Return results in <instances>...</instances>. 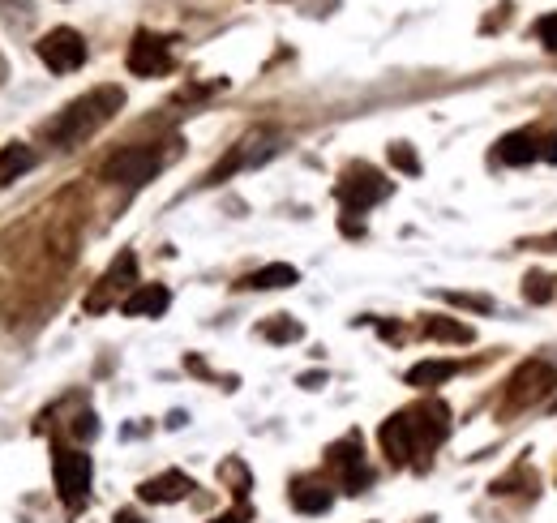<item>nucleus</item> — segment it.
<instances>
[{"label":"nucleus","mask_w":557,"mask_h":523,"mask_svg":"<svg viewBox=\"0 0 557 523\" xmlns=\"http://www.w3.org/2000/svg\"><path fill=\"white\" fill-rule=\"evenodd\" d=\"M168 305H172V292L163 288V283H146V288H133L125 301H120V313H125V318H159Z\"/></svg>","instance_id":"9d476101"},{"label":"nucleus","mask_w":557,"mask_h":523,"mask_svg":"<svg viewBox=\"0 0 557 523\" xmlns=\"http://www.w3.org/2000/svg\"><path fill=\"white\" fill-rule=\"evenodd\" d=\"M120 108H125V91H120V86H95L90 95L65 103V108L43 125V133H48V142H56V146H78L90 133H99L108 125Z\"/></svg>","instance_id":"f257e3e1"},{"label":"nucleus","mask_w":557,"mask_h":523,"mask_svg":"<svg viewBox=\"0 0 557 523\" xmlns=\"http://www.w3.org/2000/svg\"><path fill=\"white\" fill-rule=\"evenodd\" d=\"M425 335L429 339H446V343H472V326H463L455 318H429Z\"/></svg>","instance_id":"6ab92c4d"},{"label":"nucleus","mask_w":557,"mask_h":523,"mask_svg":"<svg viewBox=\"0 0 557 523\" xmlns=\"http://www.w3.org/2000/svg\"><path fill=\"white\" fill-rule=\"evenodd\" d=\"M446 301L450 305H463V309H476V313H489L493 309L489 296H468V292H446Z\"/></svg>","instance_id":"5701e85b"},{"label":"nucleus","mask_w":557,"mask_h":523,"mask_svg":"<svg viewBox=\"0 0 557 523\" xmlns=\"http://www.w3.org/2000/svg\"><path fill=\"white\" fill-rule=\"evenodd\" d=\"M498 159L506 163V168H528V163L540 159V142L532 129H515L506 133V138L498 142Z\"/></svg>","instance_id":"f8f14e48"},{"label":"nucleus","mask_w":557,"mask_h":523,"mask_svg":"<svg viewBox=\"0 0 557 523\" xmlns=\"http://www.w3.org/2000/svg\"><path fill=\"white\" fill-rule=\"evenodd\" d=\"M189 489H193V481L185 472H163V476H150V481L138 489V498L142 502H180Z\"/></svg>","instance_id":"ddd939ff"},{"label":"nucleus","mask_w":557,"mask_h":523,"mask_svg":"<svg viewBox=\"0 0 557 523\" xmlns=\"http://www.w3.org/2000/svg\"><path fill=\"white\" fill-rule=\"evenodd\" d=\"M133 271H138V262H133V253H120V258L112 262V271L103 275L99 292L86 301V309H103V305H108V292H120V288H125V283H133Z\"/></svg>","instance_id":"4468645a"},{"label":"nucleus","mask_w":557,"mask_h":523,"mask_svg":"<svg viewBox=\"0 0 557 523\" xmlns=\"http://www.w3.org/2000/svg\"><path fill=\"white\" fill-rule=\"evenodd\" d=\"M326 459H330V468H339V472H343V481H348L352 493L369 485V468H365V455H360V438H356V433H352V438H343V442L330 446Z\"/></svg>","instance_id":"1a4fd4ad"},{"label":"nucleus","mask_w":557,"mask_h":523,"mask_svg":"<svg viewBox=\"0 0 557 523\" xmlns=\"http://www.w3.org/2000/svg\"><path fill=\"white\" fill-rule=\"evenodd\" d=\"M116 523H142V519L133 515V511H120V515H116Z\"/></svg>","instance_id":"cd10ccee"},{"label":"nucleus","mask_w":557,"mask_h":523,"mask_svg":"<svg viewBox=\"0 0 557 523\" xmlns=\"http://www.w3.org/2000/svg\"><path fill=\"white\" fill-rule=\"evenodd\" d=\"M30 168H35V151H30V146L13 142V146L0 151V181H18V176L30 172Z\"/></svg>","instance_id":"a211bd4d"},{"label":"nucleus","mask_w":557,"mask_h":523,"mask_svg":"<svg viewBox=\"0 0 557 523\" xmlns=\"http://www.w3.org/2000/svg\"><path fill=\"white\" fill-rule=\"evenodd\" d=\"M73 429H78L82 438H95V429H99V425H95V416H78V425H73Z\"/></svg>","instance_id":"393cba45"},{"label":"nucleus","mask_w":557,"mask_h":523,"mask_svg":"<svg viewBox=\"0 0 557 523\" xmlns=\"http://www.w3.org/2000/svg\"><path fill=\"white\" fill-rule=\"evenodd\" d=\"M378 442H382V451L390 455V463H408L416 455V429H412V416L408 412H395L390 421L378 429Z\"/></svg>","instance_id":"6e6552de"},{"label":"nucleus","mask_w":557,"mask_h":523,"mask_svg":"<svg viewBox=\"0 0 557 523\" xmlns=\"http://www.w3.org/2000/svg\"><path fill=\"white\" fill-rule=\"evenodd\" d=\"M523 296H528V301H536V305H545L549 296H553L549 279L545 275H528V279H523Z\"/></svg>","instance_id":"4be33fe9"},{"label":"nucleus","mask_w":557,"mask_h":523,"mask_svg":"<svg viewBox=\"0 0 557 523\" xmlns=\"http://www.w3.org/2000/svg\"><path fill=\"white\" fill-rule=\"evenodd\" d=\"M262 335H266L270 343H292V339H300V326L288 322V318H279V322H266Z\"/></svg>","instance_id":"412c9836"},{"label":"nucleus","mask_w":557,"mask_h":523,"mask_svg":"<svg viewBox=\"0 0 557 523\" xmlns=\"http://www.w3.org/2000/svg\"><path fill=\"white\" fill-rule=\"evenodd\" d=\"M553 245H557V236H553Z\"/></svg>","instance_id":"c756f323"},{"label":"nucleus","mask_w":557,"mask_h":523,"mask_svg":"<svg viewBox=\"0 0 557 523\" xmlns=\"http://www.w3.org/2000/svg\"><path fill=\"white\" fill-rule=\"evenodd\" d=\"M390 163H395L399 172H408V176L420 172V159H416V151H412L408 142H395V146H390Z\"/></svg>","instance_id":"aec40b11"},{"label":"nucleus","mask_w":557,"mask_h":523,"mask_svg":"<svg viewBox=\"0 0 557 523\" xmlns=\"http://www.w3.org/2000/svg\"><path fill=\"white\" fill-rule=\"evenodd\" d=\"M412 416V429H416V442H425V446H438L446 433H450V412L442 408L438 399L433 403H420L416 412H408Z\"/></svg>","instance_id":"9b49d317"},{"label":"nucleus","mask_w":557,"mask_h":523,"mask_svg":"<svg viewBox=\"0 0 557 523\" xmlns=\"http://www.w3.org/2000/svg\"><path fill=\"white\" fill-rule=\"evenodd\" d=\"M459 373V361H420L408 369V386H416V391H433V386L450 382Z\"/></svg>","instance_id":"2eb2a0df"},{"label":"nucleus","mask_w":557,"mask_h":523,"mask_svg":"<svg viewBox=\"0 0 557 523\" xmlns=\"http://www.w3.org/2000/svg\"><path fill=\"white\" fill-rule=\"evenodd\" d=\"M163 168V155L155 146H125L103 163V181L108 185H146Z\"/></svg>","instance_id":"7ed1b4c3"},{"label":"nucleus","mask_w":557,"mask_h":523,"mask_svg":"<svg viewBox=\"0 0 557 523\" xmlns=\"http://www.w3.org/2000/svg\"><path fill=\"white\" fill-rule=\"evenodd\" d=\"M210 523H245V511H228V515H219V519H210Z\"/></svg>","instance_id":"a878e982"},{"label":"nucleus","mask_w":557,"mask_h":523,"mask_svg":"<svg viewBox=\"0 0 557 523\" xmlns=\"http://www.w3.org/2000/svg\"><path fill=\"white\" fill-rule=\"evenodd\" d=\"M506 386H510V391H506V408H528V403L545 399L557 386V369L549 361H523Z\"/></svg>","instance_id":"39448f33"},{"label":"nucleus","mask_w":557,"mask_h":523,"mask_svg":"<svg viewBox=\"0 0 557 523\" xmlns=\"http://www.w3.org/2000/svg\"><path fill=\"white\" fill-rule=\"evenodd\" d=\"M52 468H56L60 498H65V506L78 511V506L86 502V493H90V455H82V451H56Z\"/></svg>","instance_id":"423d86ee"},{"label":"nucleus","mask_w":557,"mask_h":523,"mask_svg":"<svg viewBox=\"0 0 557 523\" xmlns=\"http://www.w3.org/2000/svg\"><path fill=\"white\" fill-rule=\"evenodd\" d=\"M553 412H557V399H553Z\"/></svg>","instance_id":"c85d7f7f"},{"label":"nucleus","mask_w":557,"mask_h":523,"mask_svg":"<svg viewBox=\"0 0 557 523\" xmlns=\"http://www.w3.org/2000/svg\"><path fill=\"white\" fill-rule=\"evenodd\" d=\"M172 69V52H168V39L150 35V31H138L129 43V73L138 78H159V73Z\"/></svg>","instance_id":"0eeeda50"},{"label":"nucleus","mask_w":557,"mask_h":523,"mask_svg":"<svg viewBox=\"0 0 557 523\" xmlns=\"http://www.w3.org/2000/svg\"><path fill=\"white\" fill-rule=\"evenodd\" d=\"M540 155H545V159H549V163H557V133H553V138H549V142H545V151H540Z\"/></svg>","instance_id":"bb28decb"},{"label":"nucleus","mask_w":557,"mask_h":523,"mask_svg":"<svg viewBox=\"0 0 557 523\" xmlns=\"http://www.w3.org/2000/svg\"><path fill=\"white\" fill-rule=\"evenodd\" d=\"M39 61L52 73H73L86 65V39L73 31V26H56L39 39Z\"/></svg>","instance_id":"20e7f679"},{"label":"nucleus","mask_w":557,"mask_h":523,"mask_svg":"<svg viewBox=\"0 0 557 523\" xmlns=\"http://www.w3.org/2000/svg\"><path fill=\"white\" fill-rule=\"evenodd\" d=\"M330 502H335V493H330L326 485H318V481L292 485V506L300 515H322V511H330Z\"/></svg>","instance_id":"dca6fc26"},{"label":"nucleus","mask_w":557,"mask_h":523,"mask_svg":"<svg viewBox=\"0 0 557 523\" xmlns=\"http://www.w3.org/2000/svg\"><path fill=\"white\" fill-rule=\"evenodd\" d=\"M300 275H296V266L288 262H275V266H262V271H253L240 288H253V292H275V288H292Z\"/></svg>","instance_id":"f3484780"},{"label":"nucleus","mask_w":557,"mask_h":523,"mask_svg":"<svg viewBox=\"0 0 557 523\" xmlns=\"http://www.w3.org/2000/svg\"><path fill=\"white\" fill-rule=\"evenodd\" d=\"M536 35L545 39V48H549V52H557V13H549V18H540V22H536Z\"/></svg>","instance_id":"b1692460"},{"label":"nucleus","mask_w":557,"mask_h":523,"mask_svg":"<svg viewBox=\"0 0 557 523\" xmlns=\"http://www.w3.org/2000/svg\"><path fill=\"white\" fill-rule=\"evenodd\" d=\"M335 193L352 215H360V211H369V206H378L382 198H390V181L378 168H369V163H352V168L339 176Z\"/></svg>","instance_id":"f03ea898"}]
</instances>
